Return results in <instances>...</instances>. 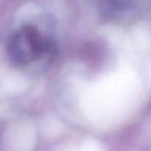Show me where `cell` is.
Returning a JSON list of instances; mask_svg holds the SVG:
<instances>
[{
  "instance_id": "6da1fadb",
  "label": "cell",
  "mask_w": 151,
  "mask_h": 151,
  "mask_svg": "<svg viewBox=\"0 0 151 151\" xmlns=\"http://www.w3.org/2000/svg\"><path fill=\"white\" fill-rule=\"evenodd\" d=\"M52 50V42L37 27L24 25L11 37L7 55L16 66H26L38 60Z\"/></svg>"
},
{
  "instance_id": "7a4b0ae2",
  "label": "cell",
  "mask_w": 151,
  "mask_h": 151,
  "mask_svg": "<svg viewBox=\"0 0 151 151\" xmlns=\"http://www.w3.org/2000/svg\"><path fill=\"white\" fill-rule=\"evenodd\" d=\"M136 0H97L99 4L108 12H118L132 6Z\"/></svg>"
}]
</instances>
